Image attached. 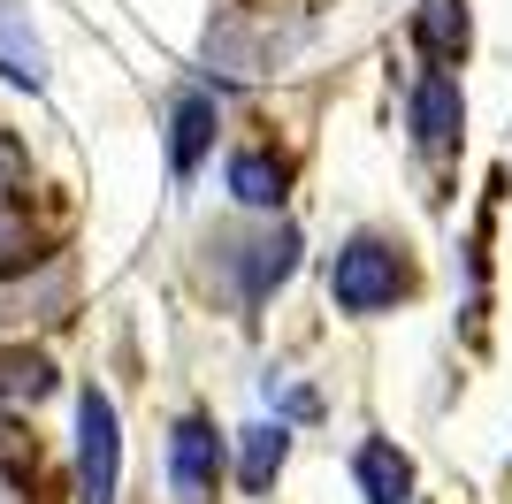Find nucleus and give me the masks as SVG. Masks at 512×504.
<instances>
[{
    "instance_id": "14",
    "label": "nucleus",
    "mask_w": 512,
    "mask_h": 504,
    "mask_svg": "<svg viewBox=\"0 0 512 504\" xmlns=\"http://www.w3.org/2000/svg\"><path fill=\"white\" fill-rule=\"evenodd\" d=\"M268 405H276L283 428H291V420H314V413H321V398L306 390V382H291V375H268Z\"/></svg>"
},
{
    "instance_id": "4",
    "label": "nucleus",
    "mask_w": 512,
    "mask_h": 504,
    "mask_svg": "<svg viewBox=\"0 0 512 504\" xmlns=\"http://www.w3.org/2000/svg\"><path fill=\"white\" fill-rule=\"evenodd\" d=\"M230 466V443L207 413H184L169 428V497L176 504H214V482Z\"/></svg>"
},
{
    "instance_id": "10",
    "label": "nucleus",
    "mask_w": 512,
    "mask_h": 504,
    "mask_svg": "<svg viewBox=\"0 0 512 504\" xmlns=\"http://www.w3.org/2000/svg\"><path fill=\"white\" fill-rule=\"evenodd\" d=\"M0 77L23 84V92L46 84V39H39V23H31L23 0H0Z\"/></svg>"
},
{
    "instance_id": "8",
    "label": "nucleus",
    "mask_w": 512,
    "mask_h": 504,
    "mask_svg": "<svg viewBox=\"0 0 512 504\" xmlns=\"http://www.w3.org/2000/svg\"><path fill=\"white\" fill-rule=\"evenodd\" d=\"M413 46L428 54V69H459L467 46H474L467 0H421V8H413Z\"/></svg>"
},
{
    "instance_id": "2",
    "label": "nucleus",
    "mask_w": 512,
    "mask_h": 504,
    "mask_svg": "<svg viewBox=\"0 0 512 504\" xmlns=\"http://www.w3.org/2000/svg\"><path fill=\"white\" fill-rule=\"evenodd\" d=\"M123 489V428L100 382L77 390V504H115Z\"/></svg>"
},
{
    "instance_id": "5",
    "label": "nucleus",
    "mask_w": 512,
    "mask_h": 504,
    "mask_svg": "<svg viewBox=\"0 0 512 504\" xmlns=\"http://www.w3.org/2000/svg\"><path fill=\"white\" fill-rule=\"evenodd\" d=\"M222 268L237 275V306H268V298L291 283V268H299V230L283 222V230H260L245 237V245L222 252Z\"/></svg>"
},
{
    "instance_id": "3",
    "label": "nucleus",
    "mask_w": 512,
    "mask_h": 504,
    "mask_svg": "<svg viewBox=\"0 0 512 504\" xmlns=\"http://www.w3.org/2000/svg\"><path fill=\"white\" fill-rule=\"evenodd\" d=\"M406 130H413V153L421 161H444V153H459V138H467V92H459V77L451 69H421L406 92Z\"/></svg>"
},
{
    "instance_id": "11",
    "label": "nucleus",
    "mask_w": 512,
    "mask_h": 504,
    "mask_svg": "<svg viewBox=\"0 0 512 504\" xmlns=\"http://www.w3.org/2000/svg\"><path fill=\"white\" fill-rule=\"evenodd\" d=\"M283 466H291V428H283V420L237 428V482H245V497H268Z\"/></svg>"
},
{
    "instance_id": "1",
    "label": "nucleus",
    "mask_w": 512,
    "mask_h": 504,
    "mask_svg": "<svg viewBox=\"0 0 512 504\" xmlns=\"http://www.w3.org/2000/svg\"><path fill=\"white\" fill-rule=\"evenodd\" d=\"M413 260H406V245L398 237H383V230H352L337 245V260H329V298H337V314H352V321H383V314H398L413 298Z\"/></svg>"
},
{
    "instance_id": "7",
    "label": "nucleus",
    "mask_w": 512,
    "mask_h": 504,
    "mask_svg": "<svg viewBox=\"0 0 512 504\" xmlns=\"http://www.w3.org/2000/svg\"><path fill=\"white\" fill-rule=\"evenodd\" d=\"M222 184H230V199L245 214H276L283 191H291V161H283L276 146H237L230 161H222Z\"/></svg>"
},
{
    "instance_id": "9",
    "label": "nucleus",
    "mask_w": 512,
    "mask_h": 504,
    "mask_svg": "<svg viewBox=\"0 0 512 504\" xmlns=\"http://www.w3.org/2000/svg\"><path fill=\"white\" fill-rule=\"evenodd\" d=\"M352 482H360L367 504H413V459L390 436H367L352 451Z\"/></svg>"
},
{
    "instance_id": "13",
    "label": "nucleus",
    "mask_w": 512,
    "mask_h": 504,
    "mask_svg": "<svg viewBox=\"0 0 512 504\" xmlns=\"http://www.w3.org/2000/svg\"><path fill=\"white\" fill-rule=\"evenodd\" d=\"M54 390V359L39 352H0V405H39Z\"/></svg>"
},
{
    "instance_id": "12",
    "label": "nucleus",
    "mask_w": 512,
    "mask_h": 504,
    "mask_svg": "<svg viewBox=\"0 0 512 504\" xmlns=\"http://www.w3.org/2000/svg\"><path fill=\"white\" fill-rule=\"evenodd\" d=\"M46 260V237H39V222H31V207L23 199H0V283L8 275H31Z\"/></svg>"
},
{
    "instance_id": "6",
    "label": "nucleus",
    "mask_w": 512,
    "mask_h": 504,
    "mask_svg": "<svg viewBox=\"0 0 512 504\" xmlns=\"http://www.w3.org/2000/svg\"><path fill=\"white\" fill-rule=\"evenodd\" d=\"M214 138H222V100L214 92H176L169 100V176L176 184H192L199 176V161L214 153Z\"/></svg>"
},
{
    "instance_id": "15",
    "label": "nucleus",
    "mask_w": 512,
    "mask_h": 504,
    "mask_svg": "<svg viewBox=\"0 0 512 504\" xmlns=\"http://www.w3.org/2000/svg\"><path fill=\"white\" fill-rule=\"evenodd\" d=\"M31 191V153H23V138L8 123H0V199H23Z\"/></svg>"
}]
</instances>
